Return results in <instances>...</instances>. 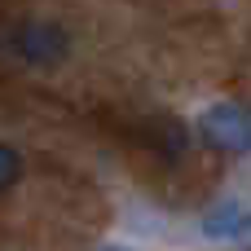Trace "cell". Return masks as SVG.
<instances>
[{
    "label": "cell",
    "instance_id": "6da1fadb",
    "mask_svg": "<svg viewBox=\"0 0 251 251\" xmlns=\"http://www.w3.org/2000/svg\"><path fill=\"white\" fill-rule=\"evenodd\" d=\"M199 132H203L207 146H216L225 154H247L251 150V110L234 106V101H216V106L203 110Z\"/></svg>",
    "mask_w": 251,
    "mask_h": 251
},
{
    "label": "cell",
    "instance_id": "7a4b0ae2",
    "mask_svg": "<svg viewBox=\"0 0 251 251\" xmlns=\"http://www.w3.org/2000/svg\"><path fill=\"white\" fill-rule=\"evenodd\" d=\"M9 49H13L22 62H31V66H57V62L66 57V49H71V35H66L57 22H40V18H31V22L13 26Z\"/></svg>",
    "mask_w": 251,
    "mask_h": 251
},
{
    "label": "cell",
    "instance_id": "3957f363",
    "mask_svg": "<svg viewBox=\"0 0 251 251\" xmlns=\"http://www.w3.org/2000/svg\"><path fill=\"white\" fill-rule=\"evenodd\" d=\"M146 146L168 154V159H176L185 150V128L176 119H146Z\"/></svg>",
    "mask_w": 251,
    "mask_h": 251
},
{
    "label": "cell",
    "instance_id": "277c9868",
    "mask_svg": "<svg viewBox=\"0 0 251 251\" xmlns=\"http://www.w3.org/2000/svg\"><path fill=\"white\" fill-rule=\"evenodd\" d=\"M243 225H247L243 207L225 203V207L207 212V221H203V234H207V238H238V234H243Z\"/></svg>",
    "mask_w": 251,
    "mask_h": 251
},
{
    "label": "cell",
    "instance_id": "5b68a950",
    "mask_svg": "<svg viewBox=\"0 0 251 251\" xmlns=\"http://www.w3.org/2000/svg\"><path fill=\"white\" fill-rule=\"evenodd\" d=\"M18 176H22V154H18L13 146H0V194H4Z\"/></svg>",
    "mask_w": 251,
    "mask_h": 251
},
{
    "label": "cell",
    "instance_id": "8992f818",
    "mask_svg": "<svg viewBox=\"0 0 251 251\" xmlns=\"http://www.w3.org/2000/svg\"><path fill=\"white\" fill-rule=\"evenodd\" d=\"M238 238H243V243L251 247V216H247V225H243V234H238Z\"/></svg>",
    "mask_w": 251,
    "mask_h": 251
},
{
    "label": "cell",
    "instance_id": "52a82bcc",
    "mask_svg": "<svg viewBox=\"0 0 251 251\" xmlns=\"http://www.w3.org/2000/svg\"><path fill=\"white\" fill-rule=\"evenodd\" d=\"M97 251H132V247H119V243H110V247H97Z\"/></svg>",
    "mask_w": 251,
    "mask_h": 251
}]
</instances>
